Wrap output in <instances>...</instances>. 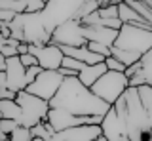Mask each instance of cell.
Returning <instances> with one entry per match:
<instances>
[{"label": "cell", "instance_id": "obj_18", "mask_svg": "<svg viewBox=\"0 0 152 141\" xmlns=\"http://www.w3.org/2000/svg\"><path fill=\"white\" fill-rule=\"evenodd\" d=\"M31 131H32V137H42V139H46V141H50L51 137H53V134H55V130L51 128V124L48 120H42L40 124L32 126Z\"/></svg>", "mask_w": 152, "mask_h": 141}, {"label": "cell", "instance_id": "obj_1", "mask_svg": "<svg viewBox=\"0 0 152 141\" xmlns=\"http://www.w3.org/2000/svg\"><path fill=\"white\" fill-rule=\"evenodd\" d=\"M50 107H59L76 116H86V115H104L110 105L97 97L80 82L78 76H65L61 88L57 90L53 99L50 101Z\"/></svg>", "mask_w": 152, "mask_h": 141}, {"label": "cell", "instance_id": "obj_14", "mask_svg": "<svg viewBox=\"0 0 152 141\" xmlns=\"http://www.w3.org/2000/svg\"><path fill=\"white\" fill-rule=\"evenodd\" d=\"M118 17L122 19V23H131V25H139V27H145V29H152V23L146 21L137 10H133L126 0L118 4Z\"/></svg>", "mask_w": 152, "mask_h": 141}, {"label": "cell", "instance_id": "obj_15", "mask_svg": "<svg viewBox=\"0 0 152 141\" xmlns=\"http://www.w3.org/2000/svg\"><path fill=\"white\" fill-rule=\"evenodd\" d=\"M103 73H107V65H104V61H101V63H91V65H84L82 70L78 73V78H80V82H82L84 86L91 88L93 84L101 78Z\"/></svg>", "mask_w": 152, "mask_h": 141}, {"label": "cell", "instance_id": "obj_5", "mask_svg": "<svg viewBox=\"0 0 152 141\" xmlns=\"http://www.w3.org/2000/svg\"><path fill=\"white\" fill-rule=\"evenodd\" d=\"M86 0H48L46 8L42 10L46 27L50 32H53V29L59 23H63L66 19H74L78 8L82 6Z\"/></svg>", "mask_w": 152, "mask_h": 141}, {"label": "cell", "instance_id": "obj_32", "mask_svg": "<svg viewBox=\"0 0 152 141\" xmlns=\"http://www.w3.org/2000/svg\"><path fill=\"white\" fill-rule=\"evenodd\" d=\"M27 51H28V42H19V44H17V54L19 55H21V54H27Z\"/></svg>", "mask_w": 152, "mask_h": 141}, {"label": "cell", "instance_id": "obj_17", "mask_svg": "<svg viewBox=\"0 0 152 141\" xmlns=\"http://www.w3.org/2000/svg\"><path fill=\"white\" fill-rule=\"evenodd\" d=\"M112 55L114 57H118L122 61L126 67H129V65H133V63H137L142 55H139V54H135V51H129V50H122V48H116V46H112Z\"/></svg>", "mask_w": 152, "mask_h": 141}, {"label": "cell", "instance_id": "obj_16", "mask_svg": "<svg viewBox=\"0 0 152 141\" xmlns=\"http://www.w3.org/2000/svg\"><path fill=\"white\" fill-rule=\"evenodd\" d=\"M0 118H13L21 122V107L15 99H0Z\"/></svg>", "mask_w": 152, "mask_h": 141}, {"label": "cell", "instance_id": "obj_11", "mask_svg": "<svg viewBox=\"0 0 152 141\" xmlns=\"http://www.w3.org/2000/svg\"><path fill=\"white\" fill-rule=\"evenodd\" d=\"M6 78H8V88L12 92H21L27 88V69L23 67V63L19 61V55L8 57L6 63Z\"/></svg>", "mask_w": 152, "mask_h": 141}, {"label": "cell", "instance_id": "obj_6", "mask_svg": "<svg viewBox=\"0 0 152 141\" xmlns=\"http://www.w3.org/2000/svg\"><path fill=\"white\" fill-rule=\"evenodd\" d=\"M63 78L65 76L59 73V70H48V69H44L34 80L27 84L25 90L31 92V93H34V95H38V97H42V99H46V101H51L53 95L57 93V90L61 88V84H63Z\"/></svg>", "mask_w": 152, "mask_h": 141}, {"label": "cell", "instance_id": "obj_38", "mask_svg": "<svg viewBox=\"0 0 152 141\" xmlns=\"http://www.w3.org/2000/svg\"><path fill=\"white\" fill-rule=\"evenodd\" d=\"M148 120H150V128H152V109L148 111Z\"/></svg>", "mask_w": 152, "mask_h": 141}, {"label": "cell", "instance_id": "obj_13", "mask_svg": "<svg viewBox=\"0 0 152 141\" xmlns=\"http://www.w3.org/2000/svg\"><path fill=\"white\" fill-rule=\"evenodd\" d=\"M145 82L152 84V50H148L137 61V69H135V74L129 78V86H139V84H145Z\"/></svg>", "mask_w": 152, "mask_h": 141}, {"label": "cell", "instance_id": "obj_27", "mask_svg": "<svg viewBox=\"0 0 152 141\" xmlns=\"http://www.w3.org/2000/svg\"><path fill=\"white\" fill-rule=\"evenodd\" d=\"M19 61L23 63V67H32V65H38V61H36V57L31 54V51H27V54H21L19 55Z\"/></svg>", "mask_w": 152, "mask_h": 141}, {"label": "cell", "instance_id": "obj_7", "mask_svg": "<svg viewBox=\"0 0 152 141\" xmlns=\"http://www.w3.org/2000/svg\"><path fill=\"white\" fill-rule=\"evenodd\" d=\"M57 46H86L88 40H86L84 32H82V23L76 19H66L63 23L53 29L51 32V40Z\"/></svg>", "mask_w": 152, "mask_h": 141}, {"label": "cell", "instance_id": "obj_25", "mask_svg": "<svg viewBox=\"0 0 152 141\" xmlns=\"http://www.w3.org/2000/svg\"><path fill=\"white\" fill-rule=\"evenodd\" d=\"M84 65H86V63H82V61H78L76 57H70V55H65V57H63V61H61V67L72 69V70H76V73H80Z\"/></svg>", "mask_w": 152, "mask_h": 141}, {"label": "cell", "instance_id": "obj_39", "mask_svg": "<svg viewBox=\"0 0 152 141\" xmlns=\"http://www.w3.org/2000/svg\"><path fill=\"white\" fill-rule=\"evenodd\" d=\"M31 141H46V139H42V137H32Z\"/></svg>", "mask_w": 152, "mask_h": 141}, {"label": "cell", "instance_id": "obj_28", "mask_svg": "<svg viewBox=\"0 0 152 141\" xmlns=\"http://www.w3.org/2000/svg\"><path fill=\"white\" fill-rule=\"evenodd\" d=\"M42 70H44V69H42L40 65H32V67H27V82H32V80H34V78L38 76V74L42 73Z\"/></svg>", "mask_w": 152, "mask_h": 141}, {"label": "cell", "instance_id": "obj_20", "mask_svg": "<svg viewBox=\"0 0 152 141\" xmlns=\"http://www.w3.org/2000/svg\"><path fill=\"white\" fill-rule=\"evenodd\" d=\"M97 8H99V0H86L82 6L78 8V12H76V15H74V19H76V21L86 19V17L91 15L93 12H97Z\"/></svg>", "mask_w": 152, "mask_h": 141}, {"label": "cell", "instance_id": "obj_23", "mask_svg": "<svg viewBox=\"0 0 152 141\" xmlns=\"http://www.w3.org/2000/svg\"><path fill=\"white\" fill-rule=\"evenodd\" d=\"M97 15L103 19L108 17H118V4H107V6H99L97 8Z\"/></svg>", "mask_w": 152, "mask_h": 141}, {"label": "cell", "instance_id": "obj_10", "mask_svg": "<svg viewBox=\"0 0 152 141\" xmlns=\"http://www.w3.org/2000/svg\"><path fill=\"white\" fill-rule=\"evenodd\" d=\"M101 134V124H78L57 131V137L61 141H95Z\"/></svg>", "mask_w": 152, "mask_h": 141}, {"label": "cell", "instance_id": "obj_34", "mask_svg": "<svg viewBox=\"0 0 152 141\" xmlns=\"http://www.w3.org/2000/svg\"><path fill=\"white\" fill-rule=\"evenodd\" d=\"M6 63H8V57L0 51V70H6Z\"/></svg>", "mask_w": 152, "mask_h": 141}, {"label": "cell", "instance_id": "obj_4", "mask_svg": "<svg viewBox=\"0 0 152 141\" xmlns=\"http://www.w3.org/2000/svg\"><path fill=\"white\" fill-rule=\"evenodd\" d=\"M15 101L21 107V122L19 124L27 126V128H32V126L40 124L42 120H46L48 111H50V101L42 99V97H38L27 90L17 92Z\"/></svg>", "mask_w": 152, "mask_h": 141}, {"label": "cell", "instance_id": "obj_37", "mask_svg": "<svg viewBox=\"0 0 152 141\" xmlns=\"http://www.w3.org/2000/svg\"><path fill=\"white\" fill-rule=\"evenodd\" d=\"M95 141H108V139H107V137H104V135L101 134V135H99V137H97V139H95Z\"/></svg>", "mask_w": 152, "mask_h": 141}, {"label": "cell", "instance_id": "obj_19", "mask_svg": "<svg viewBox=\"0 0 152 141\" xmlns=\"http://www.w3.org/2000/svg\"><path fill=\"white\" fill-rule=\"evenodd\" d=\"M137 92H139V97H141V103L146 111L152 109V84L150 82H145V84H139L137 86Z\"/></svg>", "mask_w": 152, "mask_h": 141}, {"label": "cell", "instance_id": "obj_21", "mask_svg": "<svg viewBox=\"0 0 152 141\" xmlns=\"http://www.w3.org/2000/svg\"><path fill=\"white\" fill-rule=\"evenodd\" d=\"M32 139V131L31 128H27V126L19 124L15 130L10 134V141H31Z\"/></svg>", "mask_w": 152, "mask_h": 141}, {"label": "cell", "instance_id": "obj_22", "mask_svg": "<svg viewBox=\"0 0 152 141\" xmlns=\"http://www.w3.org/2000/svg\"><path fill=\"white\" fill-rule=\"evenodd\" d=\"M86 46L91 51H95V54L103 55V57H108V55L112 54V46H107V44H103V42H88Z\"/></svg>", "mask_w": 152, "mask_h": 141}, {"label": "cell", "instance_id": "obj_24", "mask_svg": "<svg viewBox=\"0 0 152 141\" xmlns=\"http://www.w3.org/2000/svg\"><path fill=\"white\" fill-rule=\"evenodd\" d=\"M104 65H107L108 70H120V73H126V69H127L126 65H124L118 57H114L112 54L108 55V57H104Z\"/></svg>", "mask_w": 152, "mask_h": 141}, {"label": "cell", "instance_id": "obj_12", "mask_svg": "<svg viewBox=\"0 0 152 141\" xmlns=\"http://www.w3.org/2000/svg\"><path fill=\"white\" fill-rule=\"evenodd\" d=\"M82 32L88 42H103L107 46H112L116 40L118 29L112 27H95V25H84L82 23Z\"/></svg>", "mask_w": 152, "mask_h": 141}, {"label": "cell", "instance_id": "obj_40", "mask_svg": "<svg viewBox=\"0 0 152 141\" xmlns=\"http://www.w3.org/2000/svg\"><path fill=\"white\" fill-rule=\"evenodd\" d=\"M44 2H48V0H44Z\"/></svg>", "mask_w": 152, "mask_h": 141}, {"label": "cell", "instance_id": "obj_2", "mask_svg": "<svg viewBox=\"0 0 152 141\" xmlns=\"http://www.w3.org/2000/svg\"><path fill=\"white\" fill-rule=\"evenodd\" d=\"M112 46L135 51L139 55H145L148 50H152V29H145V27L131 25V23H124L118 29L116 40H114Z\"/></svg>", "mask_w": 152, "mask_h": 141}, {"label": "cell", "instance_id": "obj_33", "mask_svg": "<svg viewBox=\"0 0 152 141\" xmlns=\"http://www.w3.org/2000/svg\"><path fill=\"white\" fill-rule=\"evenodd\" d=\"M8 88V78H6V70H0V90Z\"/></svg>", "mask_w": 152, "mask_h": 141}, {"label": "cell", "instance_id": "obj_31", "mask_svg": "<svg viewBox=\"0 0 152 141\" xmlns=\"http://www.w3.org/2000/svg\"><path fill=\"white\" fill-rule=\"evenodd\" d=\"M57 70H59V73L63 74V76H78V73H76V70H72V69H66V67H59Z\"/></svg>", "mask_w": 152, "mask_h": 141}, {"label": "cell", "instance_id": "obj_35", "mask_svg": "<svg viewBox=\"0 0 152 141\" xmlns=\"http://www.w3.org/2000/svg\"><path fill=\"white\" fill-rule=\"evenodd\" d=\"M0 141H10V135L4 134V131H0Z\"/></svg>", "mask_w": 152, "mask_h": 141}, {"label": "cell", "instance_id": "obj_30", "mask_svg": "<svg viewBox=\"0 0 152 141\" xmlns=\"http://www.w3.org/2000/svg\"><path fill=\"white\" fill-rule=\"evenodd\" d=\"M15 95L17 93L12 92L10 88H2V90H0V99H15Z\"/></svg>", "mask_w": 152, "mask_h": 141}, {"label": "cell", "instance_id": "obj_9", "mask_svg": "<svg viewBox=\"0 0 152 141\" xmlns=\"http://www.w3.org/2000/svg\"><path fill=\"white\" fill-rule=\"evenodd\" d=\"M101 131L108 141H129L126 118L122 115H118L112 105L104 112V116L101 120Z\"/></svg>", "mask_w": 152, "mask_h": 141}, {"label": "cell", "instance_id": "obj_3", "mask_svg": "<svg viewBox=\"0 0 152 141\" xmlns=\"http://www.w3.org/2000/svg\"><path fill=\"white\" fill-rule=\"evenodd\" d=\"M127 88H129V78H127L126 73L107 69V73H103L101 78H99L89 90H91L97 97H101L103 101H107L108 105H112Z\"/></svg>", "mask_w": 152, "mask_h": 141}, {"label": "cell", "instance_id": "obj_36", "mask_svg": "<svg viewBox=\"0 0 152 141\" xmlns=\"http://www.w3.org/2000/svg\"><path fill=\"white\" fill-rule=\"evenodd\" d=\"M4 44H6V38H4L2 32H0V50H2V46H4Z\"/></svg>", "mask_w": 152, "mask_h": 141}, {"label": "cell", "instance_id": "obj_26", "mask_svg": "<svg viewBox=\"0 0 152 141\" xmlns=\"http://www.w3.org/2000/svg\"><path fill=\"white\" fill-rule=\"evenodd\" d=\"M17 126H19V122L13 120V118H0V131H4V134H8V135L12 134Z\"/></svg>", "mask_w": 152, "mask_h": 141}, {"label": "cell", "instance_id": "obj_29", "mask_svg": "<svg viewBox=\"0 0 152 141\" xmlns=\"http://www.w3.org/2000/svg\"><path fill=\"white\" fill-rule=\"evenodd\" d=\"M0 51H2V54L6 55V57H13V55H19V54H17V46L8 44V42L2 46V50H0Z\"/></svg>", "mask_w": 152, "mask_h": 141}, {"label": "cell", "instance_id": "obj_8", "mask_svg": "<svg viewBox=\"0 0 152 141\" xmlns=\"http://www.w3.org/2000/svg\"><path fill=\"white\" fill-rule=\"evenodd\" d=\"M28 51L36 57L38 65L48 70H57L65 57L61 46L53 44V42H48V44H28Z\"/></svg>", "mask_w": 152, "mask_h": 141}]
</instances>
